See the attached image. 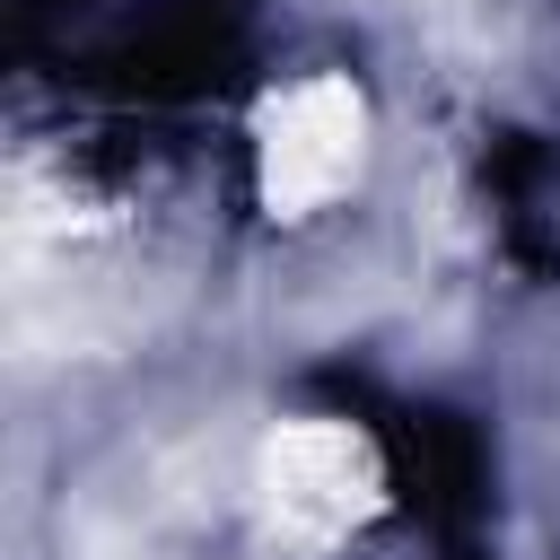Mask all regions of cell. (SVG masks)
I'll list each match as a JSON object with an SVG mask.
<instances>
[{
  "instance_id": "obj_1",
  "label": "cell",
  "mask_w": 560,
  "mask_h": 560,
  "mask_svg": "<svg viewBox=\"0 0 560 560\" xmlns=\"http://www.w3.org/2000/svg\"><path fill=\"white\" fill-rule=\"evenodd\" d=\"M368 158V105L350 79H298L262 105V201L271 210H324Z\"/></svg>"
},
{
  "instance_id": "obj_2",
  "label": "cell",
  "mask_w": 560,
  "mask_h": 560,
  "mask_svg": "<svg viewBox=\"0 0 560 560\" xmlns=\"http://www.w3.org/2000/svg\"><path fill=\"white\" fill-rule=\"evenodd\" d=\"M262 508L298 542H332L350 516L376 508V455L332 420H289L262 438Z\"/></svg>"
}]
</instances>
